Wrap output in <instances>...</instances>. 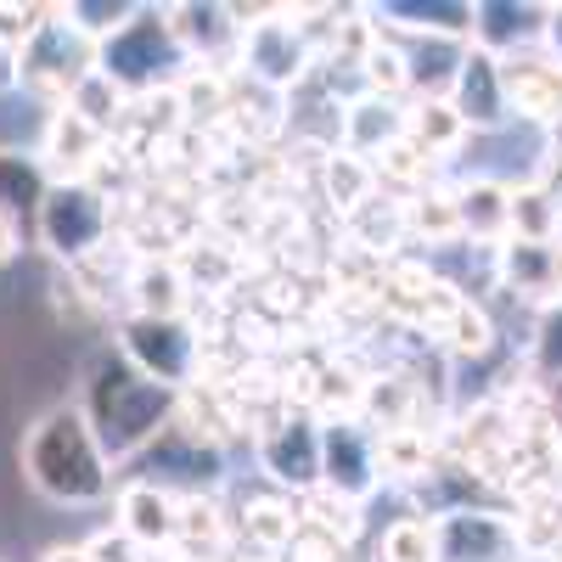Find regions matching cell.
<instances>
[{"label": "cell", "mask_w": 562, "mask_h": 562, "mask_svg": "<svg viewBox=\"0 0 562 562\" xmlns=\"http://www.w3.org/2000/svg\"><path fill=\"white\" fill-rule=\"evenodd\" d=\"M79 411L90 422V434H97V445L108 450V461L119 467V461L147 456V445L180 416V394L153 383V378H140V371L108 344L79 371Z\"/></svg>", "instance_id": "6da1fadb"}, {"label": "cell", "mask_w": 562, "mask_h": 562, "mask_svg": "<svg viewBox=\"0 0 562 562\" xmlns=\"http://www.w3.org/2000/svg\"><path fill=\"white\" fill-rule=\"evenodd\" d=\"M18 467L23 484L52 506H102L113 495V461L90 434L79 400H57L29 422Z\"/></svg>", "instance_id": "7a4b0ae2"}, {"label": "cell", "mask_w": 562, "mask_h": 562, "mask_svg": "<svg viewBox=\"0 0 562 562\" xmlns=\"http://www.w3.org/2000/svg\"><path fill=\"white\" fill-rule=\"evenodd\" d=\"M97 68L130 102H140V97H158V90H175L180 74L192 68V57L180 52V40L169 29V7H135V18L113 40H102Z\"/></svg>", "instance_id": "3957f363"}, {"label": "cell", "mask_w": 562, "mask_h": 562, "mask_svg": "<svg viewBox=\"0 0 562 562\" xmlns=\"http://www.w3.org/2000/svg\"><path fill=\"white\" fill-rule=\"evenodd\" d=\"M113 231V198L97 180H52L45 203L34 209V237L57 265L79 270L108 248Z\"/></svg>", "instance_id": "277c9868"}, {"label": "cell", "mask_w": 562, "mask_h": 562, "mask_svg": "<svg viewBox=\"0 0 562 562\" xmlns=\"http://www.w3.org/2000/svg\"><path fill=\"white\" fill-rule=\"evenodd\" d=\"M97 52H102V45L90 40V34H79L63 7H52V18L40 23V34L18 52V90L45 97L52 108H63L74 90H79V79L97 74Z\"/></svg>", "instance_id": "5b68a950"}, {"label": "cell", "mask_w": 562, "mask_h": 562, "mask_svg": "<svg viewBox=\"0 0 562 562\" xmlns=\"http://www.w3.org/2000/svg\"><path fill=\"white\" fill-rule=\"evenodd\" d=\"M140 378H153L175 394H186L203 371V338L186 315H124L113 344Z\"/></svg>", "instance_id": "8992f818"}, {"label": "cell", "mask_w": 562, "mask_h": 562, "mask_svg": "<svg viewBox=\"0 0 562 562\" xmlns=\"http://www.w3.org/2000/svg\"><path fill=\"white\" fill-rule=\"evenodd\" d=\"M237 23H243V45H237V63L248 68L254 85L265 90H299L315 68V40L310 29L293 18V12H248L237 7Z\"/></svg>", "instance_id": "52a82bcc"}, {"label": "cell", "mask_w": 562, "mask_h": 562, "mask_svg": "<svg viewBox=\"0 0 562 562\" xmlns=\"http://www.w3.org/2000/svg\"><path fill=\"white\" fill-rule=\"evenodd\" d=\"M254 456H259V473L281 495H293V501L315 495L321 490V416L315 411H281L276 422L259 428Z\"/></svg>", "instance_id": "ba28073f"}, {"label": "cell", "mask_w": 562, "mask_h": 562, "mask_svg": "<svg viewBox=\"0 0 562 562\" xmlns=\"http://www.w3.org/2000/svg\"><path fill=\"white\" fill-rule=\"evenodd\" d=\"M140 473L164 490H175V495H214L225 484V445L175 416L147 445V456H140Z\"/></svg>", "instance_id": "9c48e42d"}, {"label": "cell", "mask_w": 562, "mask_h": 562, "mask_svg": "<svg viewBox=\"0 0 562 562\" xmlns=\"http://www.w3.org/2000/svg\"><path fill=\"white\" fill-rule=\"evenodd\" d=\"M321 490L355 506H366L383 490L378 434L360 416H321Z\"/></svg>", "instance_id": "30bf717a"}, {"label": "cell", "mask_w": 562, "mask_h": 562, "mask_svg": "<svg viewBox=\"0 0 562 562\" xmlns=\"http://www.w3.org/2000/svg\"><path fill=\"white\" fill-rule=\"evenodd\" d=\"M434 535H439V562H518L524 557L518 524L490 506L445 512V518H434Z\"/></svg>", "instance_id": "8fae6325"}, {"label": "cell", "mask_w": 562, "mask_h": 562, "mask_svg": "<svg viewBox=\"0 0 562 562\" xmlns=\"http://www.w3.org/2000/svg\"><path fill=\"white\" fill-rule=\"evenodd\" d=\"M113 524L140 546V551H175L180 535V495L153 484V479H130L113 490Z\"/></svg>", "instance_id": "7c38bea8"}, {"label": "cell", "mask_w": 562, "mask_h": 562, "mask_svg": "<svg viewBox=\"0 0 562 562\" xmlns=\"http://www.w3.org/2000/svg\"><path fill=\"white\" fill-rule=\"evenodd\" d=\"M108 140L90 119H79L74 108H52L45 113V130H40V164L52 180H90V169H97V158H108Z\"/></svg>", "instance_id": "4fadbf2b"}, {"label": "cell", "mask_w": 562, "mask_h": 562, "mask_svg": "<svg viewBox=\"0 0 562 562\" xmlns=\"http://www.w3.org/2000/svg\"><path fill=\"white\" fill-rule=\"evenodd\" d=\"M450 113L467 130H501L506 124V85H501V57L484 52V45H467V57L445 90Z\"/></svg>", "instance_id": "5bb4252c"}, {"label": "cell", "mask_w": 562, "mask_h": 562, "mask_svg": "<svg viewBox=\"0 0 562 562\" xmlns=\"http://www.w3.org/2000/svg\"><path fill=\"white\" fill-rule=\"evenodd\" d=\"M169 29L180 40V52L192 57V68H220L231 52L243 45V23H237V7H198V0H186V7H169Z\"/></svg>", "instance_id": "9a60e30c"}, {"label": "cell", "mask_w": 562, "mask_h": 562, "mask_svg": "<svg viewBox=\"0 0 562 562\" xmlns=\"http://www.w3.org/2000/svg\"><path fill=\"white\" fill-rule=\"evenodd\" d=\"M360 18H371V29L389 34H416V40H473V7L461 0H378Z\"/></svg>", "instance_id": "2e32d148"}, {"label": "cell", "mask_w": 562, "mask_h": 562, "mask_svg": "<svg viewBox=\"0 0 562 562\" xmlns=\"http://www.w3.org/2000/svg\"><path fill=\"white\" fill-rule=\"evenodd\" d=\"M405 113L411 108H400V102H389V97H360L355 102H344V113H338V153H349V158H383L394 140H405Z\"/></svg>", "instance_id": "e0dca14e"}, {"label": "cell", "mask_w": 562, "mask_h": 562, "mask_svg": "<svg viewBox=\"0 0 562 562\" xmlns=\"http://www.w3.org/2000/svg\"><path fill=\"white\" fill-rule=\"evenodd\" d=\"M506 113H524L535 124H562V68L546 57H501Z\"/></svg>", "instance_id": "ac0fdd59"}, {"label": "cell", "mask_w": 562, "mask_h": 562, "mask_svg": "<svg viewBox=\"0 0 562 562\" xmlns=\"http://www.w3.org/2000/svg\"><path fill=\"white\" fill-rule=\"evenodd\" d=\"M495 270L506 281V293H518L529 304H557L562 299V281H557V243H518L506 237L495 248Z\"/></svg>", "instance_id": "d6986e66"}, {"label": "cell", "mask_w": 562, "mask_h": 562, "mask_svg": "<svg viewBox=\"0 0 562 562\" xmlns=\"http://www.w3.org/2000/svg\"><path fill=\"white\" fill-rule=\"evenodd\" d=\"M124 299H130V315H186L192 281H186V270H180L175 259L140 254V259H130Z\"/></svg>", "instance_id": "ffe728a7"}, {"label": "cell", "mask_w": 562, "mask_h": 562, "mask_svg": "<svg viewBox=\"0 0 562 562\" xmlns=\"http://www.w3.org/2000/svg\"><path fill=\"white\" fill-rule=\"evenodd\" d=\"M456 220H461V243H490L501 248L512 237V186L479 175V180H467L456 186Z\"/></svg>", "instance_id": "44dd1931"}, {"label": "cell", "mask_w": 562, "mask_h": 562, "mask_svg": "<svg viewBox=\"0 0 562 562\" xmlns=\"http://www.w3.org/2000/svg\"><path fill=\"white\" fill-rule=\"evenodd\" d=\"M52 192V175H45L40 153L29 147H0V214H34Z\"/></svg>", "instance_id": "7402d4cb"}, {"label": "cell", "mask_w": 562, "mask_h": 562, "mask_svg": "<svg viewBox=\"0 0 562 562\" xmlns=\"http://www.w3.org/2000/svg\"><path fill=\"white\" fill-rule=\"evenodd\" d=\"M349 237L371 254H394L400 237H405V203L400 198H383V192H371L366 203H355L349 214Z\"/></svg>", "instance_id": "603a6c76"}, {"label": "cell", "mask_w": 562, "mask_h": 562, "mask_svg": "<svg viewBox=\"0 0 562 562\" xmlns=\"http://www.w3.org/2000/svg\"><path fill=\"white\" fill-rule=\"evenodd\" d=\"M467 45H473V40H416V52H405L416 102L422 97H445L456 68H461V57H467Z\"/></svg>", "instance_id": "cb8c5ba5"}, {"label": "cell", "mask_w": 562, "mask_h": 562, "mask_svg": "<svg viewBox=\"0 0 562 562\" xmlns=\"http://www.w3.org/2000/svg\"><path fill=\"white\" fill-rule=\"evenodd\" d=\"M405 135H411L416 147L439 164L445 153H456L461 140H467V124L450 113V102H445V97H422V102L405 113Z\"/></svg>", "instance_id": "d4e9b609"}, {"label": "cell", "mask_w": 562, "mask_h": 562, "mask_svg": "<svg viewBox=\"0 0 562 562\" xmlns=\"http://www.w3.org/2000/svg\"><path fill=\"white\" fill-rule=\"evenodd\" d=\"M360 85H366V97H389V102H400L405 90H411L405 52H400L389 34H378V29H371V40L360 45Z\"/></svg>", "instance_id": "484cf974"}, {"label": "cell", "mask_w": 562, "mask_h": 562, "mask_svg": "<svg viewBox=\"0 0 562 562\" xmlns=\"http://www.w3.org/2000/svg\"><path fill=\"white\" fill-rule=\"evenodd\" d=\"M405 237H422L428 248H445V243H461V220H456V198L450 192H416L405 198Z\"/></svg>", "instance_id": "4316f807"}, {"label": "cell", "mask_w": 562, "mask_h": 562, "mask_svg": "<svg viewBox=\"0 0 562 562\" xmlns=\"http://www.w3.org/2000/svg\"><path fill=\"white\" fill-rule=\"evenodd\" d=\"M439 338H445V349H450L456 360H484V355L495 349V321H490V310H484V304L456 299L450 321L439 326Z\"/></svg>", "instance_id": "83f0119b"}, {"label": "cell", "mask_w": 562, "mask_h": 562, "mask_svg": "<svg viewBox=\"0 0 562 562\" xmlns=\"http://www.w3.org/2000/svg\"><path fill=\"white\" fill-rule=\"evenodd\" d=\"M378 562H439V535H434V518L422 512H405L394 518L378 540Z\"/></svg>", "instance_id": "f1b7e54d"}, {"label": "cell", "mask_w": 562, "mask_h": 562, "mask_svg": "<svg viewBox=\"0 0 562 562\" xmlns=\"http://www.w3.org/2000/svg\"><path fill=\"white\" fill-rule=\"evenodd\" d=\"M63 108H74L79 119H90V124H97L102 135H113L119 124H124V108H130V97H124V90L97 68V74H90V79H79V90H74V97L63 102Z\"/></svg>", "instance_id": "f546056e"}, {"label": "cell", "mask_w": 562, "mask_h": 562, "mask_svg": "<svg viewBox=\"0 0 562 562\" xmlns=\"http://www.w3.org/2000/svg\"><path fill=\"white\" fill-rule=\"evenodd\" d=\"M562 214L535 192V186H512V237L518 243H557Z\"/></svg>", "instance_id": "4dcf8cb0"}, {"label": "cell", "mask_w": 562, "mask_h": 562, "mask_svg": "<svg viewBox=\"0 0 562 562\" xmlns=\"http://www.w3.org/2000/svg\"><path fill=\"white\" fill-rule=\"evenodd\" d=\"M225 74L220 68H186L180 74V85H175V102H180V113L186 119H214V113H225Z\"/></svg>", "instance_id": "1f68e13d"}, {"label": "cell", "mask_w": 562, "mask_h": 562, "mask_svg": "<svg viewBox=\"0 0 562 562\" xmlns=\"http://www.w3.org/2000/svg\"><path fill=\"white\" fill-rule=\"evenodd\" d=\"M326 192H333V203L349 214L355 203H366L371 192H378V175H371V164H366V158L333 153V158H326Z\"/></svg>", "instance_id": "d6a6232c"}, {"label": "cell", "mask_w": 562, "mask_h": 562, "mask_svg": "<svg viewBox=\"0 0 562 562\" xmlns=\"http://www.w3.org/2000/svg\"><path fill=\"white\" fill-rule=\"evenodd\" d=\"M371 175H378V186H383V180H394V186H422V180H428V186H434V158L405 135V140H394L383 158H371Z\"/></svg>", "instance_id": "836d02e7"}, {"label": "cell", "mask_w": 562, "mask_h": 562, "mask_svg": "<svg viewBox=\"0 0 562 562\" xmlns=\"http://www.w3.org/2000/svg\"><path fill=\"white\" fill-rule=\"evenodd\" d=\"M63 12H68V23H74L79 34H90L97 45L113 40V34L135 18V7H124V0H68Z\"/></svg>", "instance_id": "e575fe53"}, {"label": "cell", "mask_w": 562, "mask_h": 562, "mask_svg": "<svg viewBox=\"0 0 562 562\" xmlns=\"http://www.w3.org/2000/svg\"><path fill=\"white\" fill-rule=\"evenodd\" d=\"M529 360L546 383H562V299L540 310L535 321V344H529Z\"/></svg>", "instance_id": "d590c367"}, {"label": "cell", "mask_w": 562, "mask_h": 562, "mask_svg": "<svg viewBox=\"0 0 562 562\" xmlns=\"http://www.w3.org/2000/svg\"><path fill=\"white\" fill-rule=\"evenodd\" d=\"M85 551H90V562H147V551H140L119 524L113 529H97V535L85 540Z\"/></svg>", "instance_id": "8d00e7d4"}, {"label": "cell", "mask_w": 562, "mask_h": 562, "mask_svg": "<svg viewBox=\"0 0 562 562\" xmlns=\"http://www.w3.org/2000/svg\"><path fill=\"white\" fill-rule=\"evenodd\" d=\"M535 192H540V198H546V203L562 214V147H557V153L540 164V175H535Z\"/></svg>", "instance_id": "74e56055"}, {"label": "cell", "mask_w": 562, "mask_h": 562, "mask_svg": "<svg viewBox=\"0 0 562 562\" xmlns=\"http://www.w3.org/2000/svg\"><path fill=\"white\" fill-rule=\"evenodd\" d=\"M23 254V225L12 214H0V265H12Z\"/></svg>", "instance_id": "f35d334b"}, {"label": "cell", "mask_w": 562, "mask_h": 562, "mask_svg": "<svg viewBox=\"0 0 562 562\" xmlns=\"http://www.w3.org/2000/svg\"><path fill=\"white\" fill-rule=\"evenodd\" d=\"M40 562H90V551H85V540H79V546H52Z\"/></svg>", "instance_id": "ab89813d"}, {"label": "cell", "mask_w": 562, "mask_h": 562, "mask_svg": "<svg viewBox=\"0 0 562 562\" xmlns=\"http://www.w3.org/2000/svg\"><path fill=\"white\" fill-rule=\"evenodd\" d=\"M546 40H551V52H557V68H562V7L546 12Z\"/></svg>", "instance_id": "60d3db41"}, {"label": "cell", "mask_w": 562, "mask_h": 562, "mask_svg": "<svg viewBox=\"0 0 562 562\" xmlns=\"http://www.w3.org/2000/svg\"><path fill=\"white\" fill-rule=\"evenodd\" d=\"M546 405H551V422H557V434H562V383H546Z\"/></svg>", "instance_id": "b9f144b4"}, {"label": "cell", "mask_w": 562, "mask_h": 562, "mask_svg": "<svg viewBox=\"0 0 562 562\" xmlns=\"http://www.w3.org/2000/svg\"><path fill=\"white\" fill-rule=\"evenodd\" d=\"M557 281H562V243H557Z\"/></svg>", "instance_id": "7bdbcfd3"}, {"label": "cell", "mask_w": 562, "mask_h": 562, "mask_svg": "<svg viewBox=\"0 0 562 562\" xmlns=\"http://www.w3.org/2000/svg\"><path fill=\"white\" fill-rule=\"evenodd\" d=\"M0 562H7V557H0Z\"/></svg>", "instance_id": "ee69618b"}]
</instances>
